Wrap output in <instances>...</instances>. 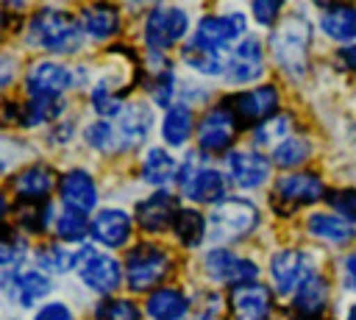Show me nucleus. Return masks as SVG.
Returning <instances> with one entry per match:
<instances>
[{
	"mask_svg": "<svg viewBox=\"0 0 356 320\" xmlns=\"http://www.w3.org/2000/svg\"><path fill=\"white\" fill-rule=\"evenodd\" d=\"M309 45H312V25L300 14L286 17L270 39V50H273L275 61L292 78L306 75V70H309Z\"/></svg>",
	"mask_w": 356,
	"mask_h": 320,
	"instance_id": "nucleus-1",
	"label": "nucleus"
},
{
	"mask_svg": "<svg viewBox=\"0 0 356 320\" xmlns=\"http://www.w3.org/2000/svg\"><path fill=\"white\" fill-rule=\"evenodd\" d=\"M83 36L81 28L56 8H42L33 14L31 25H28V45L39 47V50H50V53H75L81 47Z\"/></svg>",
	"mask_w": 356,
	"mask_h": 320,
	"instance_id": "nucleus-2",
	"label": "nucleus"
},
{
	"mask_svg": "<svg viewBox=\"0 0 356 320\" xmlns=\"http://www.w3.org/2000/svg\"><path fill=\"white\" fill-rule=\"evenodd\" d=\"M259 225V209L245 198H222L209 214V237L217 242H231L248 237Z\"/></svg>",
	"mask_w": 356,
	"mask_h": 320,
	"instance_id": "nucleus-3",
	"label": "nucleus"
},
{
	"mask_svg": "<svg viewBox=\"0 0 356 320\" xmlns=\"http://www.w3.org/2000/svg\"><path fill=\"white\" fill-rule=\"evenodd\" d=\"M170 273V253L159 245H136L125 259V281L134 292H147Z\"/></svg>",
	"mask_w": 356,
	"mask_h": 320,
	"instance_id": "nucleus-4",
	"label": "nucleus"
},
{
	"mask_svg": "<svg viewBox=\"0 0 356 320\" xmlns=\"http://www.w3.org/2000/svg\"><path fill=\"white\" fill-rule=\"evenodd\" d=\"M178 186L195 203H220L225 195V178L214 167L197 164V156H186L178 167Z\"/></svg>",
	"mask_w": 356,
	"mask_h": 320,
	"instance_id": "nucleus-5",
	"label": "nucleus"
},
{
	"mask_svg": "<svg viewBox=\"0 0 356 320\" xmlns=\"http://www.w3.org/2000/svg\"><path fill=\"white\" fill-rule=\"evenodd\" d=\"M75 273L81 275V281L100 292V295H108L120 287L122 281V267L114 256L108 253H100L95 248H78L75 250Z\"/></svg>",
	"mask_w": 356,
	"mask_h": 320,
	"instance_id": "nucleus-6",
	"label": "nucleus"
},
{
	"mask_svg": "<svg viewBox=\"0 0 356 320\" xmlns=\"http://www.w3.org/2000/svg\"><path fill=\"white\" fill-rule=\"evenodd\" d=\"M189 31V14L178 6H156L145 19V42L150 50H167L178 45Z\"/></svg>",
	"mask_w": 356,
	"mask_h": 320,
	"instance_id": "nucleus-7",
	"label": "nucleus"
},
{
	"mask_svg": "<svg viewBox=\"0 0 356 320\" xmlns=\"http://www.w3.org/2000/svg\"><path fill=\"white\" fill-rule=\"evenodd\" d=\"M245 31H248V19L242 11H228V14H211V17H203L195 28V39L200 45H209L220 53H231L228 47L236 42V39H245Z\"/></svg>",
	"mask_w": 356,
	"mask_h": 320,
	"instance_id": "nucleus-8",
	"label": "nucleus"
},
{
	"mask_svg": "<svg viewBox=\"0 0 356 320\" xmlns=\"http://www.w3.org/2000/svg\"><path fill=\"white\" fill-rule=\"evenodd\" d=\"M203 270H206V275L211 281H217V284H236V287L239 284H250L259 275V267L250 259H242V256H236L228 248H211L203 256Z\"/></svg>",
	"mask_w": 356,
	"mask_h": 320,
	"instance_id": "nucleus-9",
	"label": "nucleus"
},
{
	"mask_svg": "<svg viewBox=\"0 0 356 320\" xmlns=\"http://www.w3.org/2000/svg\"><path fill=\"white\" fill-rule=\"evenodd\" d=\"M309 275H314L312 259L298 248H284L270 259V278L281 295H295Z\"/></svg>",
	"mask_w": 356,
	"mask_h": 320,
	"instance_id": "nucleus-10",
	"label": "nucleus"
},
{
	"mask_svg": "<svg viewBox=\"0 0 356 320\" xmlns=\"http://www.w3.org/2000/svg\"><path fill=\"white\" fill-rule=\"evenodd\" d=\"M234 134H236V114L228 106H214L209 109L203 117H200V125H197V145L206 150V153H222L231 142H234Z\"/></svg>",
	"mask_w": 356,
	"mask_h": 320,
	"instance_id": "nucleus-11",
	"label": "nucleus"
},
{
	"mask_svg": "<svg viewBox=\"0 0 356 320\" xmlns=\"http://www.w3.org/2000/svg\"><path fill=\"white\" fill-rule=\"evenodd\" d=\"M264 75V47L256 36H245L228 56L225 78L231 83H250Z\"/></svg>",
	"mask_w": 356,
	"mask_h": 320,
	"instance_id": "nucleus-12",
	"label": "nucleus"
},
{
	"mask_svg": "<svg viewBox=\"0 0 356 320\" xmlns=\"http://www.w3.org/2000/svg\"><path fill=\"white\" fill-rule=\"evenodd\" d=\"M225 173L239 189H259L270 178V161L259 150H231L225 156Z\"/></svg>",
	"mask_w": 356,
	"mask_h": 320,
	"instance_id": "nucleus-13",
	"label": "nucleus"
},
{
	"mask_svg": "<svg viewBox=\"0 0 356 320\" xmlns=\"http://www.w3.org/2000/svg\"><path fill=\"white\" fill-rule=\"evenodd\" d=\"M72 86V70L58 61H36L25 75V89L31 97H61Z\"/></svg>",
	"mask_w": 356,
	"mask_h": 320,
	"instance_id": "nucleus-14",
	"label": "nucleus"
},
{
	"mask_svg": "<svg viewBox=\"0 0 356 320\" xmlns=\"http://www.w3.org/2000/svg\"><path fill=\"white\" fill-rule=\"evenodd\" d=\"M323 195H325V186H323L320 175H314V173H286L275 184V203L289 206V209L314 203Z\"/></svg>",
	"mask_w": 356,
	"mask_h": 320,
	"instance_id": "nucleus-15",
	"label": "nucleus"
},
{
	"mask_svg": "<svg viewBox=\"0 0 356 320\" xmlns=\"http://www.w3.org/2000/svg\"><path fill=\"white\" fill-rule=\"evenodd\" d=\"M273 312V295L264 284L250 281L234 287L231 295V314L234 320H270Z\"/></svg>",
	"mask_w": 356,
	"mask_h": 320,
	"instance_id": "nucleus-16",
	"label": "nucleus"
},
{
	"mask_svg": "<svg viewBox=\"0 0 356 320\" xmlns=\"http://www.w3.org/2000/svg\"><path fill=\"white\" fill-rule=\"evenodd\" d=\"M231 109L239 122H264L278 109V89L275 86H256L231 100Z\"/></svg>",
	"mask_w": 356,
	"mask_h": 320,
	"instance_id": "nucleus-17",
	"label": "nucleus"
},
{
	"mask_svg": "<svg viewBox=\"0 0 356 320\" xmlns=\"http://www.w3.org/2000/svg\"><path fill=\"white\" fill-rule=\"evenodd\" d=\"M58 192H61V200L67 209H75L81 214H89L95 206H97V186H95V178L86 173V170H70L61 175V184H58Z\"/></svg>",
	"mask_w": 356,
	"mask_h": 320,
	"instance_id": "nucleus-18",
	"label": "nucleus"
},
{
	"mask_svg": "<svg viewBox=\"0 0 356 320\" xmlns=\"http://www.w3.org/2000/svg\"><path fill=\"white\" fill-rule=\"evenodd\" d=\"M131 214L122 209H100L92 220V237L106 248H122L131 239Z\"/></svg>",
	"mask_w": 356,
	"mask_h": 320,
	"instance_id": "nucleus-19",
	"label": "nucleus"
},
{
	"mask_svg": "<svg viewBox=\"0 0 356 320\" xmlns=\"http://www.w3.org/2000/svg\"><path fill=\"white\" fill-rule=\"evenodd\" d=\"M114 125H117V134H120L122 147H136V145H142L145 136L150 134V125H153L150 106H145V103H125L122 111L117 114Z\"/></svg>",
	"mask_w": 356,
	"mask_h": 320,
	"instance_id": "nucleus-20",
	"label": "nucleus"
},
{
	"mask_svg": "<svg viewBox=\"0 0 356 320\" xmlns=\"http://www.w3.org/2000/svg\"><path fill=\"white\" fill-rule=\"evenodd\" d=\"M175 214H178V200L161 189L136 206V220L145 231H164L170 223H175Z\"/></svg>",
	"mask_w": 356,
	"mask_h": 320,
	"instance_id": "nucleus-21",
	"label": "nucleus"
},
{
	"mask_svg": "<svg viewBox=\"0 0 356 320\" xmlns=\"http://www.w3.org/2000/svg\"><path fill=\"white\" fill-rule=\"evenodd\" d=\"M14 195L19 200H31V203H42L47 200V195L53 192L56 186V175L50 167L44 164H33V167H25L22 173H17L14 178Z\"/></svg>",
	"mask_w": 356,
	"mask_h": 320,
	"instance_id": "nucleus-22",
	"label": "nucleus"
},
{
	"mask_svg": "<svg viewBox=\"0 0 356 320\" xmlns=\"http://www.w3.org/2000/svg\"><path fill=\"white\" fill-rule=\"evenodd\" d=\"M306 228H309L312 237H317V239H323L328 245H337V248L353 242V237H356L353 223L345 220V217H339V214H331V211H314V214H309Z\"/></svg>",
	"mask_w": 356,
	"mask_h": 320,
	"instance_id": "nucleus-23",
	"label": "nucleus"
},
{
	"mask_svg": "<svg viewBox=\"0 0 356 320\" xmlns=\"http://www.w3.org/2000/svg\"><path fill=\"white\" fill-rule=\"evenodd\" d=\"M228 56L231 53H220L209 45H200L197 39H192L189 45H184L181 50V61L200 72V75H225V67H228Z\"/></svg>",
	"mask_w": 356,
	"mask_h": 320,
	"instance_id": "nucleus-24",
	"label": "nucleus"
},
{
	"mask_svg": "<svg viewBox=\"0 0 356 320\" xmlns=\"http://www.w3.org/2000/svg\"><path fill=\"white\" fill-rule=\"evenodd\" d=\"M295 312L303 317V320H317L323 314V309L328 306V281L323 275H309L300 289L295 292Z\"/></svg>",
	"mask_w": 356,
	"mask_h": 320,
	"instance_id": "nucleus-25",
	"label": "nucleus"
},
{
	"mask_svg": "<svg viewBox=\"0 0 356 320\" xmlns=\"http://www.w3.org/2000/svg\"><path fill=\"white\" fill-rule=\"evenodd\" d=\"M145 309H147L150 320H184L189 312V301L181 289L164 287V289H153L147 295Z\"/></svg>",
	"mask_w": 356,
	"mask_h": 320,
	"instance_id": "nucleus-26",
	"label": "nucleus"
},
{
	"mask_svg": "<svg viewBox=\"0 0 356 320\" xmlns=\"http://www.w3.org/2000/svg\"><path fill=\"white\" fill-rule=\"evenodd\" d=\"M6 289L19 306H33L50 292V278L42 270H19L11 281H6Z\"/></svg>",
	"mask_w": 356,
	"mask_h": 320,
	"instance_id": "nucleus-27",
	"label": "nucleus"
},
{
	"mask_svg": "<svg viewBox=\"0 0 356 320\" xmlns=\"http://www.w3.org/2000/svg\"><path fill=\"white\" fill-rule=\"evenodd\" d=\"M81 28L92 39H108L120 31V11L108 3H92L81 11Z\"/></svg>",
	"mask_w": 356,
	"mask_h": 320,
	"instance_id": "nucleus-28",
	"label": "nucleus"
},
{
	"mask_svg": "<svg viewBox=\"0 0 356 320\" xmlns=\"http://www.w3.org/2000/svg\"><path fill=\"white\" fill-rule=\"evenodd\" d=\"M320 28L334 42H350V39H356V6L339 3V6L325 8V14L320 19Z\"/></svg>",
	"mask_w": 356,
	"mask_h": 320,
	"instance_id": "nucleus-29",
	"label": "nucleus"
},
{
	"mask_svg": "<svg viewBox=\"0 0 356 320\" xmlns=\"http://www.w3.org/2000/svg\"><path fill=\"white\" fill-rule=\"evenodd\" d=\"M178 161L164 150V147H150L145 153V161H142V178L150 184V186H167L170 181H178Z\"/></svg>",
	"mask_w": 356,
	"mask_h": 320,
	"instance_id": "nucleus-30",
	"label": "nucleus"
},
{
	"mask_svg": "<svg viewBox=\"0 0 356 320\" xmlns=\"http://www.w3.org/2000/svg\"><path fill=\"white\" fill-rule=\"evenodd\" d=\"M189 134H192V111H189V106H184V103L170 106L167 114H164V122H161L164 142L172 145V147H181L189 139Z\"/></svg>",
	"mask_w": 356,
	"mask_h": 320,
	"instance_id": "nucleus-31",
	"label": "nucleus"
},
{
	"mask_svg": "<svg viewBox=\"0 0 356 320\" xmlns=\"http://www.w3.org/2000/svg\"><path fill=\"white\" fill-rule=\"evenodd\" d=\"M292 120H289V114H273L270 120H264V122H259L256 125V131H253V142L259 145V147H278L281 142H286L292 134Z\"/></svg>",
	"mask_w": 356,
	"mask_h": 320,
	"instance_id": "nucleus-32",
	"label": "nucleus"
},
{
	"mask_svg": "<svg viewBox=\"0 0 356 320\" xmlns=\"http://www.w3.org/2000/svg\"><path fill=\"white\" fill-rule=\"evenodd\" d=\"M172 228H175V237L181 239V245H186V248L200 245L203 237H206V220L195 209H178Z\"/></svg>",
	"mask_w": 356,
	"mask_h": 320,
	"instance_id": "nucleus-33",
	"label": "nucleus"
},
{
	"mask_svg": "<svg viewBox=\"0 0 356 320\" xmlns=\"http://www.w3.org/2000/svg\"><path fill=\"white\" fill-rule=\"evenodd\" d=\"M53 228H56V237L64 239V242H81L86 237V231H92V225L86 223V214H81L75 209H67V206H64L61 214H56Z\"/></svg>",
	"mask_w": 356,
	"mask_h": 320,
	"instance_id": "nucleus-34",
	"label": "nucleus"
},
{
	"mask_svg": "<svg viewBox=\"0 0 356 320\" xmlns=\"http://www.w3.org/2000/svg\"><path fill=\"white\" fill-rule=\"evenodd\" d=\"M64 109L61 97H31L25 111H19V122L22 125H42L53 117H58Z\"/></svg>",
	"mask_w": 356,
	"mask_h": 320,
	"instance_id": "nucleus-35",
	"label": "nucleus"
},
{
	"mask_svg": "<svg viewBox=\"0 0 356 320\" xmlns=\"http://www.w3.org/2000/svg\"><path fill=\"white\" fill-rule=\"evenodd\" d=\"M309 156H312V142L303 139V136H289L286 142H281V145L273 150V161H275L278 167H286V170L303 164Z\"/></svg>",
	"mask_w": 356,
	"mask_h": 320,
	"instance_id": "nucleus-36",
	"label": "nucleus"
},
{
	"mask_svg": "<svg viewBox=\"0 0 356 320\" xmlns=\"http://www.w3.org/2000/svg\"><path fill=\"white\" fill-rule=\"evenodd\" d=\"M86 142H89V147H95V150H100V153L122 150L117 125L108 122V120H97V122H92V125L86 128Z\"/></svg>",
	"mask_w": 356,
	"mask_h": 320,
	"instance_id": "nucleus-37",
	"label": "nucleus"
},
{
	"mask_svg": "<svg viewBox=\"0 0 356 320\" xmlns=\"http://www.w3.org/2000/svg\"><path fill=\"white\" fill-rule=\"evenodd\" d=\"M36 262L44 273H67V270H75V250H67L61 245H47V248H39Z\"/></svg>",
	"mask_w": 356,
	"mask_h": 320,
	"instance_id": "nucleus-38",
	"label": "nucleus"
},
{
	"mask_svg": "<svg viewBox=\"0 0 356 320\" xmlns=\"http://www.w3.org/2000/svg\"><path fill=\"white\" fill-rule=\"evenodd\" d=\"M22 259H25V239L22 237H17V234H8L6 237V242H3V253H0V264H3V284L6 281H11L19 270V264H22Z\"/></svg>",
	"mask_w": 356,
	"mask_h": 320,
	"instance_id": "nucleus-39",
	"label": "nucleus"
},
{
	"mask_svg": "<svg viewBox=\"0 0 356 320\" xmlns=\"http://www.w3.org/2000/svg\"><path fill=\"white\" fill-rule=\"evenodd\" d=\"M95 320H139V306L125 298H106L95 309Z\"/></svg>",
	"mask_w": 356,
	"mask_h": 320,
	"instance_id": "nucleus-40",
	"label": "nucleus"
},
{
	"mask_svg": "<svg viewBox=\"0 0 356 320\" xmlns=\"http://www.w3.org/2000/svg\"><path fill=\"white\" fill-rule=\"evenodd\" d=\"M328 203L339 217L356 223V189H337L328 195Z\"/></svg>",
	"mask_w": 356,
	"mask_h": 320,
	"instance_id": "nucleus-41",
	"label": "nucleus"
},
{
	"mask_svg": "<svg viewBox=\"0 0 356 320\" xmlns=\"http://www.w3.org/2000/svg\"><path fill=\"white\" fill-rule=\"evenodd\" d=\"M156 83H153V100H156V106H167V103H172V92H175V81H172V72L167 70V72H159L156 78H153Z\"/></svg>",
	"mask_w": 356,
	"mask_h": 320,
	"instance_id": "nucleus-42",
	"label": "nucleus"
},
{
	"mask_svg": "<svg viewBox=\"0 0 356 320\" xmlns=\"http://www.w3.org/2000/svg\"><path fill=\"white\" fill-rule=\"evenodd\" d=\"M281 8H284V0H253V17L261 25L275 22V17L281 14Z\"/></svg>",
	"mask_w": 356,
	"mask_h": 320,
	"instance_id": "nucleus-43",
	"label": "nucleus"
},
{
	"mask_svg": "<svg viewBox=\"0 0 356 320\" xmlns=\"http://www.w3.org/2000/svg\"><path fill=\"white\" fill-rule=\"evenodd\" d=\"M33 320H72V309L67 303H61V301H50L36 312Z\"/></svg>",
	"mask_w": 356,
	"mask_h": 320,
	"instance_id": "nucleus-44",
	"label": "nucleus"
},
{
	"mask_svg": "<svg viewBox=\"0 0 356 320\" xmlns=\"http://www.w3.org/2000/svg\"><path fill=\"white\" fill-rule=\"evenodd\" d=\"M220 312V298L217 295H206V306L197 309V320H214V314Z\"/></svg>",
	"mask_w": 356,
	"mask_h": 320,
	"instance_id": "nucleus-45",
	"label": "nucleus"
},
{
	"mask_svg": "<svg viewBox=\"0 0 356 320\" xmlns=\"http://www.w3.org/2000/svg\"><path fill=\"white\" fill-rule=\"evenodd\" d=\"M345 281H348V287L350 289H356V253H350L348 259H345Z\"/></svg>",
	"mask_w": 356,
	"mask_h": 320,
	"instance_id": "nucleus-46",
	"label": "nucleus"
},
{
	"mask_svg": "<svg viewBox=\"0 0 356 320\" xmlns=\"http://www.w3.org/2000/svg\"><path fill=\"white\" fill-rule=\"evenodd\" d=\"M339 58L345 61V67H348V70H353V72H356V45L345 47V50L339 53Z\"/></svg>",
	"mask_w": 356,
	"mask_h": 320,
	"instance_id": "nucleus-47",
	"label": "nucleus"
},
{
	"mask_svg": "<svg viewBox=\"0 0 356 320\" xmlns=\"http://www.w3.org/2000/svg\"><path fill=\"white\" fill-rule=\"evenodd\" d=\"M317 6H325V8H331V6H339V0H314Z\"/></svg>",
	"mask_w": 356,
	"mask_h": 320,
	"instance_id": "nucleus-48",
	"label": "nucleus"
},
{
	"mask_svg": "<svg viewBox=\"0 0 356 320\" xmlns=\"http://www.w3.org/2000/svg\"><path fill=\"white\" fill-rule=\"evenodd\" d=\"M345 320H356V303L348 309V317H345Z\"/></svg>",
	"mask_w": 356,
	"mask_h": 320,
	"instance_id": "nucleus-49",
	"label": "nucleus"
},
{
	"mask_svg": "<svg viewBox=\"0 0 356 320\" xmlns=\"http://www.w3.org/2000/svg\"><path fill=\"white\" fill-rule=\"evenodd\" d=\"M6 3H11V6H22L25 0H6Z\"/></svg>",
	"mask_w": 356,
	"mask_h": 320,
	"instance_id": "nucleus-50",
	"label": "nucleus"
},
{
	"mask_svg": "<svg viewBox=\"0 0 356 320\" xmlns=\"http://www.w3.org/2000/svg\"><path fill=\"white\" fill-rule=\"evenodd\" d=\"M131 3H142V0H131Z\"/></svg>",
	"mask_w": 356,
	"mask_h": 320,
	"instance_id": "nucleus-51",
	"label": "nucleus"
}]
</instances>
